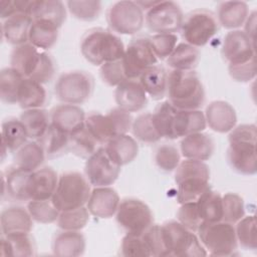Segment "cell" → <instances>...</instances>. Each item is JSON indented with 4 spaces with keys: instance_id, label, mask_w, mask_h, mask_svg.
<instances>
[{
    "instance_id": "obj_18",
    "label": "cell",
    "mask_w": 257,
    "mask_h": 257,
    "mask_svg": "<svg viewBox=\"0 0 257 257\" xmlns=\"http://www.w3.org/2000/svg\"><path fill=\"white\" fill-rule=\"evenodd\" d=\"M116 191L108 187H94L86 203L90 215L99 219H107L115 215L119 205Z\"/></svg>"
},
{
    "instance_id": "obj_45",
    "label": "cell",
    "mask_w": 257,
    "mask_h": 257,
    "mask_svg": "<svg viewBox=\"0 0 257 257\" xmlns=\"http://www.w3.org/2000/svg\"><path fill=\"white\" fill-rule=\"evenodd\" d=\"M132 132L136 139L143 143L153 144L162 139L155 127L153 121V113L146 112L137 116L132 123Z\"/></svg>"
},
{
    "instance_id": "obj_1",
    "label": "cell",
    "mask_w": 257,
    "mask_h": 257,
    "mask_svg": "<svg viewBox=\"0 0 257 257\" xmlns=\"http://www.w3.org/2000/svg\"><path fill=\"white\" fill-rule=\"evenodd\" d=\"M256 141L257 128L253 123L240 124L230 132L227 160L235 172L246 176L256 174Z\"/></svg>"
},
{
    "instance_id": "obj_38",
    "label": "cell",
    "mask_w": 257,
    "mask_h": 257,
    "mask_svg": "<svg viewBox=\"0 0 257 257\" xmlns=\"http://www.w3.org/2000/svg\"><path fill=\"white\" fill-rule=\"evenodd\" d=\"M23 123L27 136L32 140H39L51 124L50 114L42 108L24 109L20 118Z\"/></svg>"
},
{
    "instance_id": "obj_15",
    "label": "cell",
    "mask_w": 257,
    "mask_h": 257,
    "mask_svg": "<svg viewBox=\"0 0 257 257\" xmlns=\"http://www.w3.org/2000/svg\"><path fill=\"white\" fill-rule=\"evenodd\" d=\"M158 58L155 55L149 38L133 40L124 50L121 58L124 74L127 79H137L149 67L156 65Z\"/></svg>"
},
{
    "instance_id": "obj_26",
    "label": "cell",
    "mask_w": 257,
    "mask_h": 257,
    "mask_svg": "<svg viewBox=\"0 0 257 257\" xmlns=\"http://www.w3.org/2000/svg\"><path fill=\"white\" fill-rule=\"evenodd\" d=\"M104 150L109 159L118 167L132 163L139 154L137 141L127 134L110 139L105 144Z\"/></svg>"
},
{
    "instance_id": "obj_44",
    "label": "cell",
    "mask_w": 257,
    "mask_h": 257,
    "mask_svg": "<svg viewBox=\"0 0 257 257\" xmlns=\"http://www.w3.org/2000/svg\"><path fill=\"white\" fill-rule=\"evenodd\" d=\"M177 108L169 100L160 103L153 113V121L156 130L162 138L175 140L174 138V119Z\"/></svg>"
},
{
    "instance_id": "obj_13",
    "label": "cell",
    "mask_w": 257,
    "mask_h": 257,
    "mask_svg": "<svg viewBox=\"0 0 257 257\" xmlns=\"http://www.w3.org/2000/svg\"><path fill=\"white\" fill-rule=\"evenodd\" d=\"M106 20L112 31L118 34L132 35L143 28L145 14L137 2L118 1L109 7Z\"/></svg>"
},
{
    "instance_id": "obj_40",
    "label": "cell",
    "mask_w": 257,
    "mask_h": 257,
    "mask_svg": "<svg viewBox=\"0 0 257 257\" xmlns=\"http://www.w3.org/2000/svg\"><path fill=\"white\" fill-rule=\"evenodd\" d=\"M37 142L43 148L46 157H59L68 151L69 135L50 124L47 132Z\"/></svg>"
},
{
    "instance_id": "obj_4",
    "label": "cell",
    "mask_w": 257,
    "mask_h": 257,
    "mask_svg": "<svg viewBox=\"0 0 257 257\" xmlns=\"http://www.w3.org/2000/svg\"><path fill=\"white\" fill-rule=\"evenodd\" d=\"M175 171L179 204L196 202L203 193L211 189L210 169L204 162L186 159L180 162Z\"/></svg>"
},
{
    "instance_id": "obj_33",
    "label": "cell",
    "mask_w": 257,
    "mask_h": 257,
    "mask_svg": "<svg viewBox=\"0 0 257 257\" xmlns=\"http://www.w3.org/2000/svg\"><path fill=\"white\" fill-rule=\"evenodd\" d=\"M58 27L44 20H32L28 43L40 50L50 49L58 39Z\"/></svg>"
},
{
    "instance_id": "obj_54",
    "label": "cell",
    "mask_w": 257,
    "mask_h": 257,
    "mask_svg": "<svg viewBox=\"0 0 257 257\" xmlns=\"http://www.w3.org/2000/svg\"><path fill=\"white\" fill-rule=\"evenodd\" d=\"M178 221L187 229L197 232L200 225L203 223L196 202L182 204L177 212Z\"/></svg>"
},
{
    "instance_id": "obj_6",
    "label": "cell",
    "mask_w": 257,
    "mask_h": 257,
    "mask_svg": "<svg viewBox=\"0 0 257 257\" xmlns=\"http://www.w3.org/2000/svg\"><path fill=\"white\" fill-rule=\"evenodd\" d=\"M90 193V184L83 175L66 172L58 178L51 202L59 212L74 210L86 205Z\"/></svg>"
},
{
    "instance_id": "obj_31",
    "label": "cell",
    "mask_w": 257,
    "mask_h": 257,
    "mask_svg": "<svg viewBox=\"0 0 257 257\" xmlns=\"http://www.w3.org/2000/svg\"><path fill=\"white\" fill-rule=\"evenodd\" d=\"M249 15V8L243 1L221 2L217 9V20L219 25L227 29H235L242 26Z\"/></svg>"
},
{
    "instance_id": "obj_19",
    "label": "cell",
    "mask_w": 257,
    "mask_h": 257,
    "mask_svg": "<svg viewBox=\"0 0 257 257\" xmlns=\"http://www.w3.org/2000/svg\"><path fill=\"white\" fill-rule=\"evenodd\" d=\"M114 98L117 107L127 112L142 110L148 103V94L137 79H127L117 85Z\"/></svg>"
},
{
    "instance_id": "obj_46",
    "label": "cell",
    "mask_w": 257,
    "mask_h": 257,
    "mask_svg": "<svg viewBox=\"0 0 257 257\" xmlns=\"http://www.w3.org/2000/svg\"><path fill=\"white\" fill-rule=\"evenodd\" d=\"M89 211L86 207H80L74 210L63 211L59 213L57 226L64 231H80L89 221Z\"/></svg>"
},
{
    "instance_id": "obj_55",
    "label": "cell",
    "mask_w": 257,
    "mask_h": 257,
    "mask_svg": "<svg viewBox=\"0 0 257 257\" xmlns=\"http://www.w3.org/2000/svg\"><path fill=\"white\" fill-rule=\"evenodd\" d=\"M99 74L103 82L109 86H117L123 81L127 80L123 71L121 59L103 63L100 66Z\"/></svg>"
},
{
    "instance_id": "obj_41",
    "label": "cell",
    "mask_w": 257,
    "mask_h": 257,
    "mask_svg": "<svg viewBox=\"0 0 257 257\" xmlns=\"http://www.w3.org/2000/svg\"><path fill=\"white\" fill-rule=\"evenodd\" d=\"M1 139L8 151L16 152L27 142L28 136L21 120L11 117L2 122Z\"/></svg>"
},
{
    "instance_id": "obj_22",
    "label": "cell",
    "mask_w": 257,
    "mask_h": 257,
    "mask_svg": "<svg viewBox=\"0 0 257 257\" xmlns=\"http://www.w3.org/2000/svg\"><path fill=\"white\" fill-rule=\"evenodd\" d=\"M58 183L56 172L49 168H39L31 173L28 182V196L31 200H50Z\"/></svg>"
},
{
    "instance_id": "obj_32",
    "label": "cell",
    "mask_w": 257,
    "mask_h": 257,
    "mask_svg": "<svg viewBox=\"0 0 257 257\" xmlns=\"http://www.w3.org/2000/svg\"><path fill=\"white\" fill-rule=\"evenodd\" d=\"M139 81L149 96L159 100L167 94L168 72L159 64L153 65L146 69L139 77Z\"/></svg>"
},
{
    "instance_id": "obj_24",
    "label": "cell",
    "mask_w": 257,
    "mask_h": 257,
    "mask_svg": "<svg viewBox=\"0 0 257 257\" xmlns=\"http://www.w3.org/2000/svg\"><path fill=\"white\" fill-rule=\"evenodd\" d=\"M2 235L30 233L33 227V219L27 209L20 206L5 208L0 215Z\"/></svg>"
},
{
    "instance_id": "obj_53",
    "label": "cell",
    "mask_w": 257,
    "mask_h": 257,
    "mask_svg": "<svg viewBox=\"0 0 257 257\" xmlns=\"http://www.w3.org/2000/svg\"><path fill=\"white\" fill-rule=\"evenodd\" d=\"M149 39L158 59H167L177 46L178 42V36L174 33L155 34Z\"/></svg>"
},
{
    "instance_id": "obj_16",
    "label": "cell",
    "mask_w": 257,
    "mask_h": 257,
    "mask_svg": "<svg viewBox=\"0 0 257 257\" xmlns=\"http://www.w3.org/2000/svg\"><path fill=\"white\" fill-rule=\"evenodd\" d=\"M120 167L107 156L104 148H98L86 159L84 166L85 178L93 187H108L118 178Z\"/></svg>"
},
{
    "instance_id": "obj_11",
    "label": "cell",
    "mask_w": 257,
    "mask_h": 257,
    "mask_svg": "<svg viewBox=\"0 0 257 257\" xmlns=\"http://www.w3.org/2000/svg\"><path fill=\"white\" fill-rule=\"evenodd\" d=\"M180 30L185 42L198 48L206 45L218 32L219 23L211 11L199 9L184 17Z\"/></svg>"
},
{
    "instance_id": "obj_49",
    "label": "cell",
    "mask_w": 257,
    "mask_h": 257,
    "mask_svg": "<svg viewBox=\"0 0 257 257\" xmlns=\"http://www.w3.org/2000/svg\"><path fill=\"white\" fill-rule=\"evenodd\" d=\"M67 9L76 19L92 21L96 19L101 11V2L92 0H70L67 1Z\"/></svg>"
},
{
    "instance_id": "obj_52",
    "label": "cell",
    "mask_w": 257,
    "mask_h": 257,
    "mask_svg": "<svg viewBox=\"0 0 257 257\" xmlns=\"http://www.w3.org/2000/svg\"><path fill=\"white\" fill-rule=\"evenodd\" d=\"M120 254L125 257H148L151 256L147 242L142 235L127 234L122 238L120 244Z\"/></svg>"
},
{
    "instance_id": "obj_47",
    "label": "cell",
    "mask_w": 257,
    "mask_h": 257,
    "mask_svg": "<svg viewBox=\"0 0 257 257\" xmlns=\"http://www.w3.org/2000/svg\"><path fill=\"white\" fill-rule=\"evenodd\" d=\"M235 232L237 242L242 248L246 250H255L257 248L255 216H244L237 222Z\"/></svg>"
},
{
    "instance_id": "obj_14",
    "label": "cell",
    "mask_w": 257,
    "mask_h": 257,
    "mask_svg": "<svg viewBox=\"0 0 257 257\" xmlns=\"http://www.w3.org/2000/svg\"><path fill=\"white\" fill-rule=\"evenodd\" d=\"M183 20L182 9L173 1H158L145 16L147 26L157 34H175L181 29Z\"/></svg>"
},
{
    "instance_id": "obj_28",
    "label": "cell",
    "mask_w": 257,
    "mask_h": 257,
    "mask_svg": "<svg viewBox=\"0 0 257 257\" xmlns=\"http://www.w3.org/2000/svg\"><path fill=\"white\" fill-rule=\"evenodd\" d=\"M32 19L25 13H16L2 23V37L15 46L28 42Z\"/></svg>"
},
{
    "instance_id": "obj_36",
    "label": "cell",
    "mask_w": 257,
    "mask_h": 257,
    "mask_svg": "<svg viewBox=\"0 0 257 257\" xmlns=\"http://www.w3.org/2000/svg\"><path fill=\"white\" fill-rule=\"evenodd\" d=\"M199 60V49L186 42H181L177 44L173 52L167 58V64L172 70L191 71L197 66Z\"/></svg>"
},
{
    "instance_id": "obj_37",
    "label": "cell",
    "mask_w": 257,
    "mask_h": 257,
    "mask_svg": "<svg viewBox=\"0 0 257 257\" xmlns=\"http://www.w3.org/2000/svg\"><path fill=\"white\" fill-rule=\"evenodd\" d=\"M46 98L47 94L43 84L29 78H23L19 88L17 102L22 108H41L46 102Z\"/></svg>"
},
{
    "instance_id": "obj_39",
    "label": "cell",
    "mask_w": 257,
    "mask_h": 257,
    "mask_svg": "<svg viewBox=\"0 0 257 257\" xmlns=\"http://www.w3.org/2000/svg\"><path fill=\"white\" fill-rule=\"evenodd\" d=\"M203 222H217L223 218L222 196L212 189L203 193L196 201Z\"/></svg>"
},
{
    "instance_id": "obj_7",
    "label": "cell",
    "mask_w": 257,
    "mask_h": 257,
    "mask_svg": "<svg viewBox=\"0 0 257 257\" xmlns=\"http://www.w3.org/2000/svg\"><path fill=\"white\" fill-rule=\"evenodd\" d=\"M166 256L199 257L208 253L193 231L187 229L179 221H168L161 225Z\"/></svg>"
},
{
    "instance_id": "obj_12",
    "label": "cell",
    "mask_w": 257,
    "mask_h": 257,
    "mask_svg": "<svg viewBox=\"0 0 257 257\" xmlns=\"http://www.w3.org/2000/svg\"><path fill=\"white\" fill-rule=\"evenodd\" d=\"M117 224L127 234L142 235L153 225L154 217L150 207L135 198L123 199L119 202L115 213Z\"/></svg>"
},
{
    "instance_id": "obj_23",
    "label": "cell",
    "mask_w": 257,
    "mask_h": 257,
    "mask_svg": "<svg viewBox=\"0 0 257 257\" xmlns=\"http://www.w3.org/2000/svg\"><path fill=\"white\" fill-rule=\"evenodd\" d=\"M180 148L185 159L204 162L212 157L215 144L209 135L200 132L184 137Z\"/></svg>"
},
{
    "instance_id": "obj_48",
    "label": "cell",
    "mask_w": 257,
    "mask_h": 257,
    "mask_svg": "<svg viewBox=\"0 0 257 257\" xmlns=\"http://www.w3.org/2000/svg\"><path fill=\"white\" fill-rule=\"evenodd\" d=\"M27 210L33 219L38 223L49 224L57 221L59 211L50 200H31L27 204Z\"/></svg>"
},
{
    "instance_id": "obj_43",
    "label": "cell",
    "mask_w": 257,
    "mask_h": 257,
    "mask_svg": "<svg viewBox=\"0 0 257 257\" xmlns=\"http://www.w3.org/2000/svg\"><path fill=\"white\" fill-rule=\"evenodd\" d=\"M16 70L12 67L3 68L0 72V98L7 104L18 102V92L23 80Z\"/></svg>"
},
{
    "instance_id": "obj_3",
    "label": "cell",
    "mask_w": 257,
    "mask_h": 257,
    "mask_svg": "<svg viewBox=\"0 0 257 257\" xmlns=\"http://www.w3.org/2000/svg\"><path fill=\"white\" fill-rule=\"evenodd\" d=\"M10 64L24 78L35 80L41 84L50 81L55 72L52 57L30 43L15 46L11 52Z\"/></svg>"
},
{
    "instance_id": "obj_8",
    "label": "cell",
    "mask_w": 257,
    "mask_h": 257,
    "mask_svg": "<svg viewBox=\"0 0 257 257\" xmlns=\"http://www.w3.org/2000/svg\"><path fill=\"white\" fill-rule=\"evenodd\" d=\"M132 123L131 112L119 107H114L105 114L93 111L85 116V126L98 144H106L116 136L127 134Z\"/></svg>"
},
{
    "instance_id": "obj_51",
    "label": "cell",
    "mask_w": 257,
    "mask_h": 257,
    "mask_svg": "<svg viewBox=\"0 0 257 257\" xmlns=\"http://www.w3.org/2000/svg\"><path fill=\"white\" fill-rule=\"evenodd\" d=\"M179 150L172 144H164L160 146L155 155L157 166L165 172L175 171L181 162Z\"/></svg>"
},
{
    "instance_id": "obj_9",
    "label": "cell",
    "mask_w": 257,
    "mask_h": 257,
    "mask_svg": "<svg viewBox=\"0 0 257 257\" xmlns=\"http://www.w3.org/2000/svg\"><path fill=\"white\" fill-rule=\"evenodd\" d=\"M197 232L201 244L210 255L230 256L237 250L235 227L231 223L223 220L203 222Z\"/></svg>"
},
{
    "instance_id": "obj_34",
    "label": "cell",
    "mask_w": 257,
    "mask_h": 257,
    "mask_svg": "<svg viewBox=\"0 0 257 257\" xmlns=\"http://www.w3.org/2000/svg\"><path fill=\"white\" fill-rule=\"evenodd\" d=\"M0 251L2 256H33L35 255V243L30 233L3 235Z\"/></svg>"
},
{
    "instance_id": "obj_35",
    "label": "cell",
    "mask_w": 257,
    "mask_h": 257,
    "mask_svg": "<svg viewBox=\"0 0 257 257\" xmlns=\"http://www.w3.org/2000/svg\"><path fill=\"white\" fill-rule=\"evenodd\" d=\"M45 152L37 141L26 142L14 155V164L21 169L34 172L38 170L45 160Z\"/></svg>"
},
{
    "instance_id": "obj_29",
    "label": "cell",
    "mask_w": 257,
    "mask_h": 257,
    "mask_svg": "<svg viewBox=\"0 0 257 257\" xmlns=\"http://www.w3.org/2000/svg\"><path fill=\"white\" fill-rule=\"evenodd\" d=\"M207 126L205 114L200 109H178L174 119V138H184L194 133L203 132Z\"/></svg>"
},
{
    "instance_id": "obj_56",
    "label": "cell",
    "mask_w": 257,
    "mask_h": 257,
    "mask_svg": "<svg viewBox=\"0 0 257 257\" xmlns=\"http://www.w3.org/2000/svg\"><path fill=\"white\" fill-rule=\"evenodd\" d=\"M230 76L239 82H248L256 76V61L255 58L239 64H229Z\"/></svg>"
},
{
    "instance_id": "obj_17",
    "label": "cell",
    "mask_w": 257,
    "mask_h": 257,
    "mask_svg": "<svg viewBox=\"0 0 257 257\" xmlns=\"http://www.w3.org/2000/svg\"><path fill=\"white\" fill-rule=\"evenodd\" d=\"M254 42L244 31L232 30L223 41L222 55L229 64H239L255 58Z\"/></svg>"
},
{
    "instance_id": "obj_27",
    "label": "cell",
    "mask_w": 257,
    "mask_h": 257,
    "mask_svg": "<svg viewBox=\"0 0 257 257\" xmlns=\"http://www.w3.org/2000/svg\"><path fill=\"white\" fill-rule=\"evenodd\" d=\"M27 14L32 20H44L60 28L66 18V8L59 0H31Z\"/></svg>"
},
{
    "instance_id": "obj_25",
    "label": "cell",
    "mask_w": 257,
    "mask_h": 257,
    "mask_svg": "<svg viewBox=\"0 0 257 257\" xmlns=\"http://www.w3.org/2000/svg\"><path fill=\"white\" fill-rule=\"evenodd\" d=\"M31 173L16 166L10 168L5 174L2 173V196L7 194L14 201H29L28 182Z\"/></svg>"
},
{
    "instance_id": "obj_50",
    "label": "cell",
    "mask_w": 257,
    "mask_h": 257,
    "mask_svg": "<svg viewBox=\"0 0 257 257\" xmlns=\"http://www.w3.org/2000/svg\"><path fill=\"white\" fill-rule=\"evenodd\" d=\"M223 218L222 220L231 224L237 223L245 215L243 199L235 193H227L222 197Z\"/></svg>"
},
{
    "instance_id": "obj_10",
    "label": "cell",
    "mask_w": 257,
    "mask_h": 257,
    "mask_svg": "<svg viewBox=\"0 0 257 257\" xmlns=\"http://www.w3.org/2000/svg\"><path fill=\"white\" fill-rule=\"evenodd\" d=\"M94 87L93 77L81 70L62 73L56 80L54 91L57 98L63 103L81 104L92 94Z\"/></svg>"
},
{
    "instance_id": "obj_5",
    "label": "cell",
    "mask_w": 257,
    "mask_h": 257,
    "mask_svg": "<svg viewBox=\"0 0 257 257\" xmlns=\"http://www.w3.org/2000/svg\"><path fill=\"white\" fill-rule=\"evenodd\" d=\"M124 45L112 32L95 28L86 33L80 44L82 56L91 64L101 66L103 63L120 60L124 54Z\"/></svg>"
},
{
    "instance_id": "obj_42",
    "label": "cell",
    "mask_w": 257,
    "mask_h": 257,
    "mask_svg": "<svg viewBox=\"0 0 257 257\" xmlns=\"http://www.w3.org/2000/svg\"><path fill=\"white\" fill-rule=\"evenodd\" d=\"M98 145L85 124L69 135L68 151H71L77 157L87 159L98 149Z\"/></svg>"
},
{
    "instance_id": "obj_20",
    "label": "cell",
    "mask_w": 257,
    "mask_h": 257,
    "mask_svg": "<svg viewBox=\"0 0 257 257\" xmlns=\"http://www.w3.org/2000/svg\"><path fill=\"white\" fill-rule=\"evenodd\" d=\"M204 114L207 125L214 132L224 134L231 132L236 126V111L227 101L215 100L210 102Z\"/></svg>"
},
{
    "instance_id": "obj_57",
    "label": "cell",
    "mask_w": 257,
    "mask_h": 257,
    "mask_svg": "<svg viewBox=\"0 0 257 257\" xmlns=\"http://www.w3.org/2000/svg\"><path fill=\"white\" fill-rule=\"evenodd\" d=\"M244 24H245L244 32L254 42L255 28H256V12L255 11H253L251 14L248 15V17H247V19H246Z\"/></svg>"
},
{
    "instance_id": "obj_30",
    "label": "cell",
    "mask_w": 257,
    "mask_h": 257,
    "mask_svg": "<svg viewBox=\"0 0 257 257\" xmlns=\"http://www.w3.org/2000/svg\"><path fill=\"white\" fill-rule=\"evenodd\" d=\"M85 238L79 231H64L58 233L52 242V251L56 256L76 257L84 253Z\"/></svg>"
},
{
    "instance_id": "obj_2",
    "label": "cell",
    "mask_w": 257,
    "mask_h": 257,
    "mask_svg": "<svg viewBox=\"0 0 257 257\" xmlns=\"http://www.w3.org/2000/svg\"><path fill=\"white\" fill-rule=\"evenodd\" d=\"M167 95L178 109H200L205 102L203 83L194 71L171 70L168 73Z\"/></svg>"
},
{
    "instance_id": "obj_21",
    "label": "cell",
    "mask_w": 257,
    "mask_h": 257,
    "mask_svg": "<svg viewBox=\"0 0 257 257\" xmlns=\"http://www.w3.org/2000/svg\"><path fill=\"white\" fill-rule=\"evenodd\" d=\"M84 110L75 104L62 103L50 112L51 124L58 130L70 135L85 124Z\"/></svg>"
}]
</instances>
